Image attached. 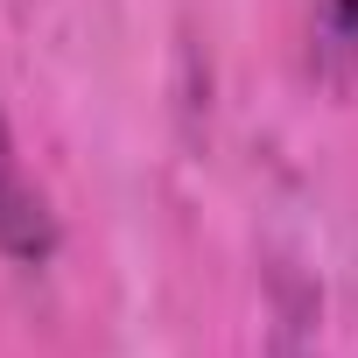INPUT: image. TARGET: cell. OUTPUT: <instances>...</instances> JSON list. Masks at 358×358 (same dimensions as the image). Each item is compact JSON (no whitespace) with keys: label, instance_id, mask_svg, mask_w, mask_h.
Wrapping results in <instances>:
<instances>
[{"label":"cell","instance_id":"obj_2","mask_svg":"<svg viewBox=\"0 0 358 358\" xmlns=\"http://www.w3.org/2000/svg\"><path fill=\"white\" fill-rule=\"evenodd\" d=\"M302 57L323 92H358V0H302Z\"/></svg>","mask_w":358,"mask_h":358},{"label":"cell","instance_id":"obj_1","mask_svg":"<svg viewBox=\"0 0 358 358\" xmlns=\"http://www.w3.org/2000/svg\"><path fill=\"white\" fill-rule=\"evenodd\" d=\"M0 253L15 267H50L57 260V211L36 183V169L22 162V141L0 113Z\"/></svg>","mask_w":358,"mask_h":358},{"label":"cell","instance_id":"obj_3","mask_svg":"<svg viewBox=\"0 0 358 358\" xmlns=\"http://www.w3.org/2000/svg\"><path fill=\"white\" fill-rule=\"evenodd\" d=\"M267 358H323V330H316V288L281 281L274 295V323H267Z\"/></svg>","mask_w":358,"mask_h":358}]
</instances>
